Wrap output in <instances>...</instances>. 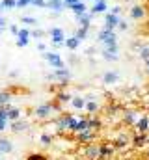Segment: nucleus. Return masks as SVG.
I'll return each instance as SVG.
<instances>
[{
  "mask_svg": "<svg viewBox=\"0 0 149 160\" xmlns=\"http://www.w3.org/2000/svg\"><path fill=\"white\" fill-rule=\"evenodd\" d=\"M97 41L103 43V47L110 52H119V47H117V36L114 30H108V28H101L99 34H97Z\"/></svg>",
  "mask_w": 149,
  "mask_h": 160,
  "instance_id": "1",
  "label": "nucleus"
},
{
  "mask_svg": "<svg viewBox=\"0 0 149 160\" xmlns=\"http://www.w3.org/2000/svg\"><path fill=\"white\" fill-rule=\"evenodd\" d=\"M47 34L50 36V43H52L54 48H62V47H65V32H64V28H60V26H52V28H49Z\"/></svg>",
  "mask_w": 149,
  "mask_h": 160,
  "instance_id": "2",
  "label": "nucleus"
},
{
  "mask_svg": "<svg viewBox=\"0 0 149 160\" xmlns=\"http://www.w3.org/2000/svg\"><path fill=\"white\" fill-rule=\"evenodd\" d=\"M41 56H43V60H45V62H49V65H52L54 69H62V67H65V62L62 60V56H60L58 52L45 50Z\"/></svg>",
  "mask_w": 149,
  "mask_h": 160,
  "instance_id": "3",
  "label": "nucleus"
},
{
  "mask_svg": "<svg viewBox=\"0 0 149 160\" xmlns=\"http://www.w3.org/2000/svg\"><path fill=\"white\" fill-rule=\"evenodd\" d=\"M84 155H86V158L88 160H101V147H99V143H86V147H84Z\"/></svg>",
  "mask_w": 149,
  "mask_h": 160,
  "instance_id": "4",
  "label": "nucleus"
},
{
  "mask_svg": "<svg viewBox=\"0 0 149 160\" xmlns=\"http://www.w3.org/2000/svg\"><path fill=\"white\" fill-rule=\"evenodd\" d=\"M30 38H32V32L28 30V28H19V36H17V47L19 48H23V47H26L28 43H30Z\"/></svg>",
  "mask_w": 149,
  "mask_h": 160,
  "instance_id": "5",
  "label": "nucleus"
},
{
  "mask_svg": "<svg viewBox=\"0 0 149 160\" xmlns=\"http://www.w3.org/2000/svg\"><path fill=\"white\" fill-rule=\"evenodd\" d=\"M106 9H108V2H106V0H95L88 11H90L91 15H101V13H105Z\"/></svg>",
  "mask_w": 149,
  "mask_h": 160,
  "instance_id": "6",
  "label": "nucleus"
},
{
  "mask_svg": "<svg viewBox=\"0 0 149 160\" xmlns=\"http://www.w3.org/2000/svg\"><path fill=\"white\" fill-rule=\"evenodd\" d=\"M146 8L144 6H140V4H134L131 9H129V15H131V19H134V21H142L144 17H146Z\"/></svg>",
  "mask_w": 149,
  "mask_h": 160,
  "instance_id": "7",
  "label": "nucleus"
},
{
  "mask_svg": "<svg viewBox=\"0 0 149 160\" xmlns=\"http://www.w3.org/2000/svg\"><path fill=\"white\" fill-rule=\"evenodd\" d=\"M119 21H121V17H119V15L106 13V15H105V28H108V30H116V28H117V24H119Z\"/></svg>",
  "mask_w": 149,
  "mask_h": 160,
  "instance_id": "8",
  "label": "nucleus"
},
{
  "mask_svg": "<svg viewBox=\"0 0 149 160\" xmlns=\"http://www.w3.org/2000/svg\"><path fill=\"white\" fill-rule=\"evenodd\" d=\"M28 128V121L24 119H17V121H9V130L13 134H19V132H24Z\"/></svg>",
  "mask_w": 149,
  "mask_h": 160,
  "instance_id": "9",
  "label": "nucleus"
},
{
  "mask_svg": "<svg viewBox=\"0 0 149 160\" xmlns=\"http://www.w3.org/2000/svg\"><path fill=\"white\" fill-rule=\"evenodd\" d=\"M119 82V71H106L105 75H103V84H106V86H112V84H117Z\"/></svg>",
  "mask_w": 149,
  "mask_h": 160,
  "instance_id": "10",
  "label": "nucleus"
},
{
  "mask_svg": "<svg viewBox=\"0 0 149 160\" xmlns=\"http://www.w3.org/2000/svg\"><path fill=\"white\" fill-rule=\"evenodd\" d=\"M93 138H95V130H84V132L76 134V142L78 143H91Z\"/></svg>",
  "mask_w": 149,
  "mask_h": 160,
  "instance_id": "11",
  "label": "nucleus"
},
{
  "mask_svg": "<svg viewBox=\"0 0 149 160\" xmlns=\"http://www.w3.org/2000/svg\"><path fill=\"white\" fill-rule=\"evenodd\" d=\"M134 128L138 130V132H142V134H146L149 130V116H140L138 121L134 123Z\"/></svg>",
  "mask_w": 149,
  "mask_h": 160,
  "instance_id": "12",
  "label": "nucleus"
},
{
  "mask_svg": "<svg viewBox=\"0 0 149 160\" xmlns=\"http://www.w3.org/2000/svg\"><path fill=\"white\" fill-rule=\"evenodd\" d=\"M69 104H71L73 110H84V108H86V97H82V95H73Z\"/></svg>",
  "mask_w": 149,
  "mask_h": 160,
  "instance_id": "13",
  "label": "nucleus"
},
{
  "mask_svg": "<svg viewBox=\"0 0 149 160\" xmlns=\"http://www.w3.org/2000/svg\"><path fill=\"white\" fill-rule=\"evenodd\" d=\"M91 13L88 11V13H84V15H78L76 17V24L80 26V28H91Z\"/></svg>",
  "mask_w": 149,
  "mask_h": 160,
  "instance_id": "14",
  "label": "nucleus"
},
{
  "mask_svg": "<svg viewBox=\"0 0 149 160\" xmlns=\"http://www.w3.org/2000/svg\"><path fill=\"white\" fill-rule=\"evenodd\" d=\"M13 151V143H11V140L9 138H4V136H0V153H4V155H9Z\"/></svg>",
  "mask_w": 149,
  "mask_h": 160,
  "instance_id": "15",
  "label": "nucleus"
},
{
  "mask_svg": "<svg viewBox=\"0 0 149 160\" xmlns=\"http://www.w3.org/2000/svg\"><path fill=\"white\" fill-rule=\"evenodd\" d=\"M69 9H71V11L74 13V17H78V15H84V13H88V9H90V8H88V6H86V4H84L82 0H80V2L73 4V6H71Z\"/></svg>",
  "mask_w": 149,
  "mask_h": 160,
  "instance_id": "16",
  "label": "nucleus"
},
{
  "mask_svg": "<svg viewBox=\"0 0 149 160\" xmlns=\"http://www.w3.org/2000/svg\"><path fill=\"white\" fill-rule=\"evenodd\" d=\"M99 108H101V106H99L97 99H90V101H86V108H84V110H86L90 116H95V114L99 112Z\"/></svg>",
  "mask_w": 149,
  "mask_h": 160,
  "instance_id": "17",
  "label": "nucleus"
},
{
  "mask_svg": "<svg viewBox=\"0 0 149 160\" xmlns=\"http://www.w3.org/2000/svg\"><path fill=\"white\" fill-rule=\"evenodd\" d=\"M80 43H82V41L78 39V38H76V36H69V38H65V47H67V48H69V50H71V52H74V50H76V48H78V47H80Z\"/></svg>",
  "mask_w": 149,
  "mask_h": 160,
  "instance_id": "18",
  "label": "nucleus"
},
{
  "mask_svg": "<svg viewBox=\"0 0 149 160\" xmlns=\"http://www.w3.org/2000/svg\"><path fill=\"white\" fill-rule=\"evenodd\" d=\"M65 8L64 0H47V9H52V11H58L62 13V9Z\"/></svg>",
  "mask_w": 149,
  "mask_h": 160,
  "instance_id": "19",
  "label": "nucleus"
},
{
  "mask_svg": "<svg viewBox=\"0 0 149 160\" xmlns=\"http://www.w3.org/2000/svg\"><path fill=\"white\" fill-rule=\"evenodd\" d=\"M71 93L69 91H65V89H62V91H58L56 95H54V99L60 102V104H67V102H71Z\"/></svg>",
  "mask_w": 149,
  "mask_h": 160,
  "instance_id": "20",
  "label": "nucleus"
},
{
  "mask_svg": "<svg viewBox=\"0 0 149 160\" xmlns=\"http://www.w3.org/2000/svg\"><path fill=\"white\" fill-rule=\"evenodd\" d=\"M99 147H101V160L108 158L114 153V145H110V143H99Z\"/></svg>",
  "mask_w": 149,
  "mask_h": 160,
  "instance_id": "21",
  "label": "nucleus"
},
{
  "mask_svg": "<svg viewBox=\"0 0 149 160\" xmlns=\"http://www.w3.org/2000/svg\"><path fill=\"white\" fill-rule=\"evenodd\" d=\"M21 116H23V110H21V108H11V106H9L8 119L9 121H17V119H21Z\"/></svg>",
  "mask_w": 149,
  "mask_h": 160,
  "instance_id": "22",
  "label": "nucleus"
},
{
  "mask_svg": "<svg viewBox=\"0 0 149 160\" xmlns=\"http://www.w3.org/2000/svg\"><path fill=\"white\" fill-rule=\"evenodd\" d=\"M123 118H125V123L134 125V123L138 121V118H140V116H138L136 112H125V114H123Z\"/></svg>",
  "mask_w": 149,
  "mask_h": 160,
  "instance_id": "23",
  "label": "nucleus"
},
{
  "mask_svg": "<svg viewBox=\"0 0 149 160\" xmlns=\"http://www.w3.org/2000/svg\"><path fill=\"white\" fill-rule=\"evenodd\" d=\"M103 58H105L106 62H117V60H119V54H117V52H110V50L105 48V50H103Z\"/></svg>",
  "mask_w": 149,
  "mask_h": 160,
  "instance_id": "24",
  "label": "nucleus"
},
{
  "mask_svg": "<svg viewBox=\"0 0 149 160\" xmlns=\"http://www.w3.org/2000/svg\"><path fill=\"white\" fill-rule=\"evenodd\" d=\"M9 101H11V93L9 91H0V106L9 104Z\"/></svg>",
  "mask_w": 149,
  "mask_h": 160,
  "instance_id": "25",
  "label": "nucleus"
},
{
  "mask_svg": "<svg viewBox=\"0 0 149 160\" xmlns=\"http://www.w3.org/2000/svg\"><path fill=\"white\" fill-rule=\"evenodd\" d=\"M88 34H90V28H80V26H78V28H76V32H74V36H76L80 41L86 39V38H88Z\"/></svg>",
  "mask_w": 149,
  "mask_h": 160,
  "instance_id": "26",
  "label": "nucleus"
},
{
  "mask_svg": "<svg viewBox=\"0 0 149 160\" xmlns=\"http://www.w3.org/2000/svg\"><path fill=\"white\" fill-rule=\"evenodd\" d=\"M146 142H147V136H146V134H142V132H138V134L134 136V140H132V143H134V145H144Z\"/></svg>",
  "mask_w": 149,
  "mask_h": 160,
  "instance_id": "27",
  "label": "nucleus"
},
{
  "mask_svg": "<svg viewBox=\"0 0 149 160\" xmlns=\"http://www.w3.org/2000/svg\"><path fill=\"white\" fill-rule=\"evenodd\" d=\"M4 9H15L17 8V0H0Z\"/></svg>",
  "mask_w": 149,
  "mask_h": 160,
  "instance_id": "28",
  "label": "nucleus"
},
{
  "mask_svg": "<svg viewBox=\"0 0 149 160\" xmlns=\"http://www.w3.org/2000/svg\"><path fill=\"white\" fill-rule=\"evenodd\" d=\"M41 145H45V147H49V145H52V136L50 134H41Z\"/></svg>",
  "mask_w": 149,
  "mask_h": 160,
  "instance_id": "29",
  "label": "nucleus"
},
{
  "mask_svg": "<svg viewBox=\"0 0 149 160\" xmlns=\"http://www.w3.org/2000/svg\"><path fill=\"white\" fill-rule=\"evenodd\" d=\"M26 160H49V158L41 153H30V155H26Z\"/></svg>",
  "mask_w": 149,
  "mask_h": 160,
  "instance_id": "30",
  "label": "nucleus"
},
{
  "mask_svg": "<svg viewBox=\"0 0 149 160\" xmlns=\"http://www.w3.org/2000/svg\"><path fill=\"white\" fill-rule=\"evenodd\" d=\"M21 21H23L24 24H34V26H36V24H37V21H36V19H34V17H26V15H24V17H23Z\"/></svg>",
  "mask_w": 149,
  "mask_h": 160,
  "instance_id": "31",
  "label": "nucleus"
},
{
  "mask_svg": "<svg viewBox=\"0 0 149 160\" xmlns=\"http://www.w3.org/2000/svg\"><path fill=\"white\" fill-rule=\"evenodd\" d=\"M117 28H119L121 32H127V30H129V22L121 19V21H119V24H117Z\"/></svg>",
  "mask_w": 149,
  "mask_h": 160,
  "instance_id": "32",
  "label": "nucleus"
},
{
  "mask_svg": "<svg viewBox=\"0 0 149 160\" xmlns=\"http://www.w3.org/2000/svg\"><path fill=\"white\" fill-rule=\"evenodd\" d=\"M32 6V0H17V8H28Z\"/></svg>",
  "mask_w": 149,
  "mask_h": 160,
  "instance_id": "33",
  "label": "nucleus"
},
{
  "mask_svg": "<svg viewBox=\"0 0 149 160\" xmlns=\"http://www.w3.org/2000/svg\"><path fill=\"white\" fill-rule=\"evenodd\" d=\"M6 28H8V21H6V19L0 15V36L4 34V30H6Z\"/></svg>",
  "mask_w": 149,
  "mask_h": 160,
  "instance_id": "34",
  "label": "nucleus"
},
{
  "mask_svg": "<svg viewBox=\"0 0 149 160\" xmlns=\"http://www.w3.org/2000/svg\"><path fill=\"white\" fill-rule=\"evenodd\" d=\"M32 6H37V8H47V0H32Z\"/></svg>",
  "mask_w": 149,
  "mask_h": 160,
  "instance_id": "35",
  "label": "nucleus"
},
{
  "mask_svg": "<svg viewBox=\"0 0 149 160\" xmlns=\"http://www.w3.org/2000/svg\"><path fill=\"white\" fill-rule=\"evenodd\" d=\"M8 127H9V121H8V119H0V134H2Z\"/></svg>",
  "mask_w": 149,
  "mask_h": 160,
  "instance_id": "36",
  "label": "nucleus"
},
{
  "mask_svg": "<svg viewBox=\"0 0 149 160\" xmlns=\"http://www.w3.org/2000/svg\"><path fill=\"white\" fill-rule=\"evenodd\" d=\"M9 32L17 38V36H19V26H17V24H9Z\"/></svg>",
  "mask_w": 149,
  "mask_h": 160,
  "instance_id": "37",
  "label": "nucleus"
},
{
  "mask_svg": "<svg viewBox=\"0 0 149 160\" xmlns=\"http://www.w3.org/2000/svg\"><path fill=\"white\" fill-rule=\"evenodd\" d=\"M32 36H34L36 39H39V38H43V36H45V32H43V30H34V32H32Z\"/></svg>",
  "mask_w": 149,
  "mask_h": 160,
  "instance_id": "38",
  "label": "nucleus"
},
{
  "mask_svg": "<svg viewBox=\"0 0 149 160\" xmlns=\"http://www.w3.org/2000/svg\"><path fill=\"white\" fill-rule=\"evenodd\" d=\"M37 50H39V52H45V50H47V45H45L43 41H39V43H37Z\"/></svg>",
  "mask_w": 149,
  "mask_h": 160,
  "instance_id": "39",
  "label": "nucleus"
},
{
  "mask_svg": "<svg viewBox=\"0 0 149 160\" xmlns=\"http://www.w3.org/2000/svg\"><path fill=\"white\" fill-rule=\"evenodd\" d=\"M110 13H114V15H119V13H121V6H114V8L110 9Z\"/></svg>",
  "mask_w": 149,
  "mask_h": 160,
  "instance_id": "40",
  "label": "nucleus"
},
{
  "mask_svg": "<svg viewBox=\"0 0 149 160\" xmlns=\"http://www.w3.org/2000/svg\"><path fill=\"white\" fill-rule=\"evenodd\" d=\"M91 54H95V48L93 47H88L86 48V56H91Z\"/></svg>",
  "mask_w": 149,
  "mask_h": 160,
  "instance_id": "41",
  "label": "nucleus"
},
{
  "mask_svg": "<svg viewBox=\"0 0 149 160\" xmlns=\"http://www.w3.org/2000/svg\"><path fill=\"white\" fill-rule=\"evenodd\" d=\"M69 63H73V65H74V63H76V58H74L73 54H71V56H69Z\"/></svg>",
  "mask_w": 149,
  "mask_h": 160,
  "instance_id": "42",
  "label": "nucleus"
},
{
  "mask_svg": "<svg viewBox=\"0 0 149 160\" xmlns=\"http://www.w3.org/2000/svg\"><path fill=\"white\" fill-rule=\"evenodd\" d=\"M146 73H147V77H149V65H146Z\"/></svg>",
  "mask_w": 149,
  "mask_h": 160,
  "instance_id": "43",
  "label": "nucleus"
},
{
  "mask_svg": "<svg viewBox=\"0 0 149 160\" xmlns=\"http://www.w3.org/2000/svg\"><path fill=\"white\" fill-rule=\"evenodd\" d=\"M2 9H4V8H2V4H0V11H2Z\"/></svg>",
  "mask_w": 149,
  "mask_h": 160,
  "instance_id": "44",
  "label": "nucleus"
},
{
  "mask_svg": "<svg viewBox=\"0 0 149 160\" xmlns=\"http://www.w3.org/2000/svg\"><path fill=\"white\" fill-rule=\"evenodd\" d=\"M90 2H95V0H90Z\"/></svg>",
  "mask_w": 149,
  "mask_h": 160,
  "instance_id": "45",
  "label": "nucleus"
},
{
  "mask_svg": "<svg viewBox=\"0 0 149 160\" xmlns=\"http://www.w3.org/2000/svg\"><path fill=\"white\" fill-rule=\"evenodd\" d=\"M147 157H149V153H147Z\"/></svg>",
  "mask_w": 149,
  "mask_h": 160,
  "instance_id": "46",
  "label": "nucleus"
},
{
  "mask_svg": "<svg viewBox=\"0 0 149 160\" xmlns=\"http://www.w3.org/2000/svg\"><path fill=\"white\" fill-rule=\"evenodd\" d=\"M86 160H88V158H86Z\"/></svg>",
  "mask_w": 149,
  "mask_h": 160,
  "instance_id": "47",
  "label": "nucleus"
}]
</instances>
